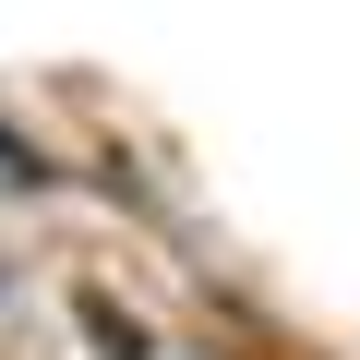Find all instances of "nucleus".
I'll return each instance as SVG.
<instances>
[{
	"instance_id": "obj_1",
	"label": "nucleus",
	"mask_w": 360,
	"mask_h": 360,
	"mask_svg": "<svg viewBox=\"0 0 360 360\" xmlns=\"http://www.w3.org/2000/svg\"><path fill=\"white\" fill-rule=\"evenodd\" d=\"M0 180H37V156H25V144H13V132H0Z\"/></svg>"
}]
</instances>
